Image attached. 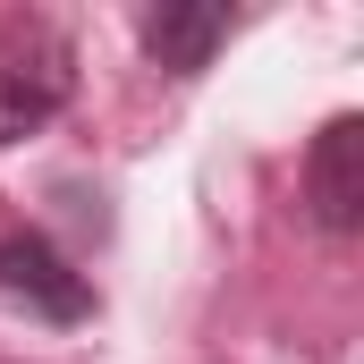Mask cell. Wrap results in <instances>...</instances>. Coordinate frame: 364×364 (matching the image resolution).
<instances>
[{
    "label": "cell",
    "mask_w": 364,
    "mask_h": 364,
    "mask_svg": "<svg viewBox=\"0 0 364 364\" xmlns=\"http://www.w3.org/2000/svg\"><path fill=\"white\" fill-rule=\"evenodd\" d=\"M77 93V51L60 26L26 17V26H0V144H26L43 136Z\"/></svg>",
    "instance_id": "6da1fadb"
},
{
    "label": "cell",
    "mask_w": 364,
    "mask_h": 364,
    "mask_svg": "<svg viewBox=\"0 0 364 364\" xmlns=\"http://www.w3.org/2000/svg\"><path fill=\"white\" fill-rule=\"evenodd\" d=\"M305 203H314V220L331 237H356L364 229V119L356 110H339L314 136V153H305Z\"/></svg>",
    "instance_id": "7a4b0ae2"
},
{
    "label": "cell",
    "mask_w": 364,
    "mask_h": 364,
    "mask_svg": "<svg viewBox=\"0 0 364 364\" xmlns=\"http://www.w3.org/2000/svg\"><path fill=\"white\" fill-rule=\"evenodd\" d=\"M0 296H17V305H34V314H51V322H85L93 314V288L85 272H68V255L60 246H43V237H0Z\"/></svg>",
    "instance_id": "3957f363"
},
{
    "label": "cell",
    "mask_w": 364,
    "mask_h": 364,
    "mask_svg": "<svg viewBox=\"0 0 364 364\" xmlns=\"http://www.w3.org/2000/svg\"><path fill=\"white\" fill-rule=\"evenodd\" d=\"M136 43H144L153 68L195 77V68H212V51L229 43V9H212V0H161V9H144Z\"/></svg>",
    "instance_id": "277c9868"
}]
</instances>
